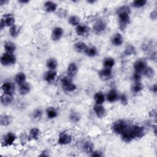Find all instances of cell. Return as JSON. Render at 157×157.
Masks as SVG:
<instances>
[{
	"label": "cell",
	"mask_w": 157,
	"mask_h": 157,
	"mask_svg": "<svg viewBox=\"0 0 157 157\" xmlns=\"http://www.w3.org/2000/svg\"><path fill=\"white\" fill-rule=\"evenodd\" d=\"M13 101V96L12 94L4 93L1 97V102L4 106L9 105Z\"/></svg>",
	"instance_id": "19"
},
{
	"label": "cell",
	"mask_w": 157,
	"mask_h": 157,
	"mask_svg": "<svg viewBox=\"0 0 157 157\" xmlns=\"http://www.w3.org/2000/svg\"><path fill=\"white\" fill-rule=\"evenodd\" d=\"M123 37L120 33H116L113 34L110 38L111 44L115 47L121 46L123 44Z\"/></svg>",
	"instance_id": "13"
},
{
	"label": "cell",
	"mask_w": 157,
	"mask_h": 157,
	"mask_svg": "<svg viewBox=\"0 0 157 157\" xmlns=\"http://www.w3.org/2000/svg\"><path fill=\"white\" fill-rule=\"evenodd\" d=\"M15 82L18 85H21L26 82V75L23 72H18L15 76Z\"/></svg>",
	"instance_id": "31"
},
{
	"label": "cell",
	"mask_w": 157,
	"mask_h": 157,
	"mask_svg": "<svg viewBox=\"0 0 157 157\" xmlns=\"http://www.w3.org/2000/svg\"><path fill=\"white\" fill-rule=\"evenodd\" d=\"M142 75L148 78H152L155 75V72L153 67L147 66L142 72Z\"/></svg>",
	"instance_id": "34"
},
{
	"label": "cell",
	"mask_w": 157,
	"mask_h": 157,
	"mask_svg": "<svg viewBox=\"0 0 157 157\" xmlns=\"http://www.w3.org/2000/svg\"><path fill=\"white\" fill-rule=\"evenodd\" d=\"M123 53L126 56H131L132 55H134L136 53V49L133 45L129 44L126 45Z\"/></svg>",
	"instance_id": "42"
},
{
	"label": "cell",
	"mask_w": 157,
	"mask_h": 157,
	"mask_svg": "<svg viewBox=\"0 0 157 157\" xmlns=\"http://www.w3.org/2000/svg\"><path fill=\"white\" fill-rule=\"evenodd\" d=\"M129 129L134 139L142 138L145 135V129L142 126L134 124L132 126H129Z\"/></svg>",
	"instance_id": "7"
},
{
	"label": "cell",
	"mask_w": 157,
	"mask_h": 157,
	"mask_svg": "<svg viewBox=\"0 0 157 157\" xmlns=\"http://www.w3.org/2000/svg\"><path fill=\"white\" fill-rule=\"evenodd\" d=\"M21 31V27L19 25H17L16 24L13 25L9 28V34L11 37L15 38L17 37Z\"/></svg>",
	"instance_id": "32"
},
{
	"label": "cell",
	"mask_w": 157,
	"mask_h": 157,
	"mask_svg": "<svg viewBox=\"0 0 157 157\" xmlns=\"http://www.w3.org/2000/svg\"><path fill=\"white\" fill-rule=\"evenodd\" d=\"M63 89L67 92H73L77 90L76 85L73 82L72 77L66 75L61 80Z\"/></svg>",
	"instance_id": "3"
},
{
	"label": "cell",
	"mask_w": 157,
	"mask_h": 157,
	"mask_svg": "<svg viewBox=\"0 0 157 157\" xmlns=\"http://www.w3.org/2000/svg\"><path fill=\"white\" fill-rule=\"evenodd\" d=\"M83 149L86 153L90 154L94 150V144L91 141L86 140L83 144Z\"/></svg>",
	"instance_id": "38"
},
{
	"label": "cell",
	"mask_w": 157,
	"mask_h": 157,
	"mask_svg": "<svg viewBox=\"0 0 157 157\" xmlns=\"http://www.w3.org/2000/svg\"><path fill=\"white\" fill-rule=\"evenodd\" d=\"M147 3V1L146 0H135L132 2L131 6L134 8L139 9L144 7Z\"/></svg>",
	"instance_id": "40"
},
{
	"label": "cell",
	"mask_w": 157,
	"mask_h": 157,
	"mask_svg": "<svg viewBox=\"0 0 157 157\" xmlns=\"http://www.w3.org/2000/svg\"><path fill=\"white\" fill-rule=\"evenodd\" d=\"M57 76V72L55 70H48L44 75V79L48 83L53 82Z\"/></svg>",
	"instance_id": "16"
},
{
	"label": "cell",
	"mask_w": 157,
	"mask_h": 157,
	"mask_svg": "<svg viewBox=\"0 0 157 157\" xmlns=\"http://www.w3.org/2000/svg\"><path fill=\"white\" fill-rule=\"evenodd\" d=\"M107 28V23L104 19L97 20L93 25V30L94 33L101 34L103 33Z\"/></svg>",
	"instance_id": "5"
},
{
	"label": "cell",
	"mask_w": 157,
	"mask_h": 157,
	"mask_svg": "<svg viewBox=\"0 0 157 157\" xmlns=\"http://www.w3.org/2000/svg\"><path fill=\"white\" fill-rule=\"evenodd\" d=\"M46 115L48 119H54L58 115V112L54 107H48L46 110Z\"/></svg>",
	"instance_id": "28"
},
{
	"label": "cell",
	"mask_w": 157,
	"mask_h": 157,
	"mask_svg": "<svg viewBox=\"0 0 157 157\" xmlns=\"http://www.w3.org/2000/svg\"><path fill=\"white\" fill-rule=\"evenodd\" d=\"M80 115L78 112L73 111L69 115V119L72 123H78L80 120Z\"/></svg>",
	"instance_id": "41"
},
{
	"label": "cell",
	"mask_w": 157,
	"mask_h": 157,
	"mask_svg": "<svg viewBox=\"0 0 157 157\" xmlns=\"http://www.w3.org/2000/svg\"><path fill=\"white\" fill-rule=\"evenodd\" d=\"M17 136L12 132H8L2 137L1 145L4 147H10L13 145L16 140Z\"/></svg>",
	"instance_id": "6"
},
{
	"label": "cell",
	"mask_w": 157,
	"mask_h": 157,
	"mask_svg": "<svg viewBox=\"0 0 157 157\" xmlns=\"http://www.w3.org/2000/svg\"><path fill=\"white\" fill-rule=\"evenodd\" d=\"M93 111L98 118H103L106 114V110L102 104H95L93 106Z\"/></svg>",
	"instance_id": "17"
},
{
	"label": "cell",
	"mask_w": 157,
	"mask_h": 157,
	"mask_svg": "<svg viewBox=\"0 0 157 157\" xmlns=\"http://www.w3.org/2000/svg\"><path fill=\"white\" fill-rule=\"evenodd\" d=\"M118 99H120L121 103L123 105H126L128 102V98L126 96V95L125 94H122L120 96H119V98Z\"/></svg>",
	"instance_id": "44"
},
{
	"label": "cell",
	"mask_w": 157,
	"mask_h": 157,
	"mask_svg": "<svg viewBox=\"0 0 157 157\" xmlns=\"http://www.w3.org/2000/svg\"><path fill=\"white\" fill-rule=\"evenodd\" d=\"M31 91V85L28 82H25L19 85L18 93L21 96L27 95Z\"/></svg>",
	"instance_id": "23"
},
{
	"label": "cell",
	"mask_w": 157,
	"mask_h": 157,
	"mask_svg": "<svg viewBox=\"0 0 157 157\" xmlns=\"http://www.w3.org/2000/svg\"><path fill=\"white\" fill-rule=\"evenodd\" d=\"M12 118L10 115L7 114H2L0 117V123L2 126H7L11 124Z\"/></svg>",
	"instance_id": "26"
},
{
	"label": "cell",
	"mask_w": 157,
	"mask_h": 157,
	"mask_svg": "<svg viewBox=\"0 0 157 157\" xmlns=\"http://www.w3.org/2000/svg\"><path fill=\"white\" fill-rule=\"evenodd\" d=\"M105 100V96L102 91H98L94 95V101L95 104H102Z\"/></svg>",
	"instance_id": "30"
},
{
	"label": "cell",
	"mask_w": 157,
	"mask_h": 157,
	"mask_svg": "<svg viewBox=\"0 0 157 157\" xmlns=\"http://www.w3.org/2000/svg\"><path fill=\"white\" fill-rule=\"evenodd\" d=\"M46 66L49 70H55L58 67V61L55 58H49L46 61Z\"/></svg>",
	"instance_id": "29"
},
{
	"label": "cell",
	"mask_w": 157,
	"mask_h": 157,
	"mask_svg": "<svg viewBox=\"0 0 157 157\" xmlns=\"http://www.w3.org/2000/svg\"><path fill=\"white\" fill-rule=\"evenodd\" d=\"M89 28L85 24L80 23L78 25L75 26V33L79 36H83L86 34L88 32Z\"/></svg>",
	"instance_id": "22"
},
{
	"label": "cell",
	"mask_w": 157,
	"mask_h": 157,
	"mask_svg": "<svg viewBox=\"0 0 157 157\" xmlns=\"http://www.w3.org/2000/svg\"><path fill=\"white\" fill-rule=\"evenodd\" d=\"M121 139L125 142H131L132 140H134V137H133V136L129 129V127L124 132H123L121 135Z\"/></svg>",
	"instance_id": "27"
},
{
	"label": "cell",
	"mask_w": 157,
	"mask_h": 157,
	"mask_svg": "<svg viewBox=\"0 0 157 157\" xmlns=\"http://www.w3.org/2000/svg\"><path fill=\"white\" fill-rule=\"evenodd\" d=\"M1 19L3 21L6 27H11L15 23V18L13 14L10 13H4L2 17L1 18Z\"/></svg>",
	"instance_id": "10"
},
{
	"label": "cell",
	"mask_w": 157,
	"mask_h": 157,
	"mask_svg": "<svg viewBox=\"0 0 157 157\" xmlns=\"http://www.w3.org/2000/svg\"><path fill=\"white\" fill-rule=\"evenodd\" d=\"M115 64V59L112 57H106L102 61V64L104 67L112 69Z\"/></svg>",
	"instance_id": "33"
},
{
	"label": "cell",
	"mask_w": 157,
	"mask_h": 157,
	"mask_svg": "<svg viewBox=\"0 0 157 157\" xmlns=\"http://www.w3.org/2000/svg\"><path fill=\"white\" fill-rule=\"evenodd\" d=\"M117 14L118 18L119 28L123 31L130 23V7L127 5L122 6L117 10Z\"/></svg>",
	"instance_id": "1"
},
{
	"label": "cell",
	"mask_w": 157,
	"mask_h": 157,
	"mask_svg": "<svg viewBox=\"0 0 157 157\" xmlns=\"http://www.w3.org/2000/svg\"><path fill=\"white\" fill-rule=\"evenodd\" d=\"M72 140V136L67 132H61L58 137L57 142L59 145H66L71 143Z\"/></svg>",
	"instance_id": "8"
},
{
	"label": "cell",
	"mask_w": 157,
	"mask_h": 157,
	"mask_svg": "<svg viewBox=\"0 0 157 157\" xmlns=\"http://www.w3.org/2000/svg\"><path fill=\"white\" fill-rule=\"evenodd\" d=\"M1 89L4 93L12 94L15 91V85L14 84L9 81L4 82L1 85Z\"/></svg>",
	"instance_id": "15"
},
{
	"label": "cell",
	"mask_w": 157,
	"mask_h": 157,
	"mask_svg": "<svg viewBox=\"0 0 157 157\" xmlns=\"http://www.w3.org/2000/svg\"><path fill=\"white\" fill-rule=\"evenodd\" d=\"M58 8V5L55 2L48 1L44 2L43 6L44 10L47 13H53Z\"/></svg>",
	"instance_id": "14"
},
{
	"label": "cell",
	"mask_w": 157,
	"mask_h": 157,
	"mask_svg": "<svg viewBox=\"0 0 157 157\" xmlns=\"http://www.w3.org/2000/svg\"><path fill=\"white\" fill-rule=\"evenodd\" d=\"M98 75L102 80H108L111 78L112 75V69L104 67L98 72Z\"/></svg>",
	"instance_id": "12"
},
{
	"label": "cell",
	"mask_w": 157,
	"mask_h": 157,
	"mask_svg": "<svg viewBox=\"0 0 157 157\" xmlns=\"http://www.w3.org/2000/svg\"><path fill=\"white\" fill-rule=\"evenodd\" d=\"M88 45L86 44L82 41H78L74 44V50L79 53H84Z\"/></svg>",
	"instance_id": "21"
},
{
	"label": "cell",
	"mask_w": 157,
	"mask_h": 157,
	"mask_svg": "<svg viewBox=\"0 0 157 157\" xmlns=\"http://www.w3.org/2000/svg\"><path fill=\"white\" fill-rule=\"evenodd\" d=\"M90 155L91 156H95V157H101L103 156L102 152L98 150H93Z\"/></svg>",
	"instance_id": "45"
},
{
	"label": "cell",
	"mask_w": 157,
	"mask_h": 157,
	"mask_svg": "<svg viewBox=\"0 0 157 157\" xmlns=\"http://www.w3.org/2000/svg\"><path fill=\"white\" fill-rule=\"evenodd\" d=\"M142 74L140 73L136 72H134L132 75V79L134 80V82H141L142 80Z\"/></svg>",
	"instance_id": "43"
},
{
	"label": "cell",
	"mask_w": 157,
	"mask_h": 157,
	"mask_svg": "<svg viewBox=\"0 0 157 157\" xmlns=\"http://www.w3.org/2000/svg\"><path fill=\"white\" fill-rule=\"evenodd\" d=\"M87 56L93 58L98 55V50L94 46H88L84 53Z\"/></svg>",
	"instance_id": "35"
},
{
	"label": "cell",
	"mask_w": 157,
	"mask_h": 157,
	"mask_svg": "<svg viewBox=\"0 0 157 157\" xmlns=\"http://www.w3.org/2000/svg\"><path fill=\"white\" fill-rule=\"evenodd\" d=\"M96 2V1H90V0L87 1V2H88V3H89V4H93L95 3Z\"/></svg>",
	"instance_id": "50"
},
{
	"label": "cell",
	"mask_w": 157,
	"mask_h": 157,
	"mask_svg": "<svg viewBox=\"0 0 157 157\" xmlns=\"http://www.w3.org/2000/svg\"><path fill=\"white\" fill-rule=\"evenodd\" d=\"M150 17L152 20H156L157 18V12L156 10L151 11L150 13Z\"/></svg>",
	"instance_id": "46"
},
{
	"label": "cell",
	"mask_w": 157,
	"mask_h": 157,
	"mask_svg": "<svg viewBox=\"0 0 157 157\" xmlns=\"http://www.w3.org/2000/svg\"><path fill=\"white\" fill-rule=\"evenodd\" d=\"M147 66V65L146 61L142 58H139V59L136 60L133 65L134 72L140 73L141 74Z\"/></svg>",
	"instance_id": "9"
},
{
	"label": "cell",
	"mask_w": 157,
	"mask_h": 157,
	"mask_svg": "<svg viewBox=\"0 0 157 157\" xmlns=\"http://www.w3.org/2000/svg\"><path fill=\"white\" fill-rule=\"evenodd\" d=\"M129 127V126L125 120L120 119L113 122L112 126V129L113 132H115L117 134L121 135Z\"/></svg>",
	"instance_id": "2"
},
{
	"label": "cell",
	"mask_w": 157,
	"mask_h": 157,
	"mask_svg": "<svg viewBox=\"0 0 157 157\" xmlns=\"http://www.w3.org/2000/svg\"><path fill=\"white\" fill-rule=\"evenodd\" d=\"M43 115V112L40 109H35L31 115V118L34 121H39L41 120Z\"/></svg>",
	"instance_id": "36"
},
{
	"label": "cell",
	"mask_w": 157,
	"mask_h": 157,
	"mask_svg": "<svg viewBox=\"0 0 157 157\" xmlns=\"http://www.w3.org/2000/svg\"><path fill=\"white\" fill-rule=\"evenodd\" d=\"M17 61L16 56L13 53H9L5 52L1 56L0 61L2 66H9L15 64Z\"/></svg>",
	"instance_id": "4"
},
{
	"label": "cell",
	"mask_w": 157,
	"mask_h": 157,
	"mask_svg": "<svg viewBox=\"0 0 157 157\" xmlns=\"http://www.w3.org/2000/svg\"><path fill=\"white\" fill-rule=\"evenodd\" d=\"M106 99L109 102H114L117 101L119 98V94L117 91L115 89H111L107 93L106 97Z\"/></svg>",
	"instance_id": "20"
},
{
	"label": "cell",
	"mask_w": 157,
	"mask_h": 157,
	"mask_svg": "<svg viewBox=\"0 0 157 157\" xmlns=\"http://www.w3.org/2000/svg\"><path fill=\"white\" fill-rule=\"evenodd\" d=\"M64 34L63 29L60 26L55 27L51 34V38L53 41H58L63 37Z\"/></svg>",
	"instance_id": "11"
},
{
	"label": "cell",
	"mask_w": 157,
	"mask_h": 157,
	"mask_svg": "<svg viewBox=\"0 0 157 157\" xmlns=\"http://www.w3.org/2000/svg\"><path fill=\"white\" fill-rule=\"evenodd\" d=\"M4 48L6 52L9 53H14V52H15V50L17 49L15 44L12 41H9V40L6 41L4 43Z\"/></svg>",
	"instance_id": "24"
},
{
	"label": "cell",
	"mask_w": 157,
	"mask_h": 157,
	"mask_svg": "<svg viewBox=\"0 0 157 157\" xmlns=\"http://www.w3.org/2000/svg\"><path fill=\"white\" fill-rule=\"evenodd\" d=\"M40 135V131L39 129H38L36 127H34L32 128L31 129H29V136L28 137L30 139L34 140H37Z\"/></svg>",
	"instance_id": "25"
},
{
	"label": "cell",
	"mask_w": 157,
	"mask_h": 157,
	"mask_svg": "<svg viewBox=\"0 0 157 157\" xmlns=\"http://www.w3.org/2000/svg\"><path fill=\"white\" fill-rule=\"evenodd\" d=\"M67 21L72 26H77L80 23V20L79 17L74 15L69 16L67 19Z\"/></svg>",
	"instance_id": "39"
},
{
	"label": "cell",
	"mask_w": 157,
	"mask_h": 157,
	"mask_svg": "<svg viewBox=\"0 0 157 157\" xmlns=\"http://www.w3.org/2000/svg\"><path fill=\"white\" fill-rule=\"evenodd\" d=\"M144 89V85L141 82H136L132 85L131 91L134 93H139Z\"/></svg>",
	"instance_id": "37"
},
{
	"label": "cell",
	"mask_w": 157,
	"mask_h": 157,
	"mask_svg": "<svg viewBox=\"0 0 157 157\" xmlns=\"http://www.w3.org/2000/svg\"><path fill=\"white\" fill-rule=\"evenodd\" d=\"M9 1L8 0H1L0 1V5H1V6L7 5L9 3Z\"/></svg>",
	"instance_id": "48"
},
{
	"label": "cell",
	"mask_w": 157,
	"mask_h": 157,
	"mask_svg": "<svg viewBox=\"0 0 157 157\" xmlns=\"http://www.w3.org/2000/svg\"><path fill=\"white\" fill-rule=\"evenodd\" d=\"M18 2L20 4H28V2H29V0H20V1H18Z\"/></svg>",
	"instance_id": "49"
},
{
	"label": "cell",
	"mask_w": 157,
	"mask_h": 157,
	"mask_svg": "<svg viewBox=\"0 0 157 157\" xmlns=\"http://www.w3.org/2000/svg\"><path fill=\"white\" fill-rule=\"evenodd\" d=\"M151 91L153 93H156L157 92V85L156 83H154L153 85H152L150 88Z\"/></svg>",
	"instance_id": "47"
},
{
	"label": "cell",
	"mask_w": 157,
	"mask_h": 157,
	"mask_svg": "<svg viewBox=\"0 0 157 157\" xmlns=\"http://www.w3.org/2000/svg\"><path fill=\"white\" fill-rule=\"evenodd\" d=\"M78 67H77V65L76 64V63H74V62H72V63H70L68 66H67V71H66V72H67V75L71 77H75L77 72H78Z\"/></svg>",
	"instance_id": "18"
}]
</instances>
